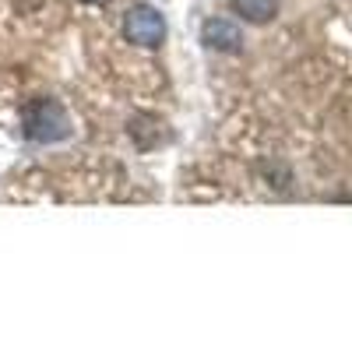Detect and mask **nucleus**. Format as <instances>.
Returning <instances> with one entry per match:
<instances>
[{
    "label": "nucleus",
    "instance_id": "obj_1",
    "mask_svg": "<svg viewBox=\"0 0 352 352\" xmlns=\"http://www.w3.org/2000/svg\"><path fill=\"white\" fill-rule=\"evenodd\" d=\"M25 134L32 141L53 144V141L71 134V116L56 99H39V102H32L25 109Z\"/></svg>",
    "mask_w": 352,
    "mask_h": 352
},
{
    "label": "nucleus",
    "instance_id": "obj_2",
    "mask_svg": "<svg viewBox=\"0 0 352 352\" xmlns=\"http://www.w3.org/2000/svg\"><path fill=\"white\" fill-rule=\"evenodd\" d=\"M124 39L141 50H159L166 43V18L155 8L134 4L124 18Z\"/></svg>",
    "mask_w": 352,
    "mask_h": 352
},
{
    "label": "nucleus",
    "instance_id": "obj_3",
    "mask_svg": "<svg viewBox=\"0 0 352 352\" xmlns=\"http://www.w3.org/2000/svg\"><path fill=\"white\" fill-rule=\"evenodd\" d=\"M201 39L208 50H219V53H240L243 50V32L236 21L229 18H208L201 28Z\"/></svg>",
    "mask_w": 352,
    "mask_h": 352
},
{
    "label": "nucleus",
    "instance_id": "obj_4",
    "mask_svg": "<svg viewBox=\"0 0 352 352\" xmlns=\"http://www.w3.org/2000/svg\"><path fill=\"white\" fill-rule=\"evenodd\" d=\"M229 4L243 21H254V25H268L278 14V0H229Z\"/></svg>",
    "mask_w": 352,
    "mask_h": 352
},
{
    "label": "nucleus",
    "instance_id": "obj_5",
    "mask_svg": "<svg viewBox=\"0 0 352 352\" xmlns=\"http://www.w3.org/2000/svg\"><path fill=\"white\" fill-rule=\"evenodd\" d=\"M11 4H14L21 14H28V11H39V8H43V0H11Z\"/></svg>",
    "mask_w": 352,
    "mask_h": 352
},
{
    "label": "nucleus",
    "instance_id": "obj_6",
    "mask_svg": "<svg viewBox=\"0 0 352 352\" xmlns=\"http://www.w3.org/2000/svg\"><path fill=\"white\" fill-rule=\"evenodd\" d=\"M85 4H106V0H85Z\"/></svg>",
    "mask_w": 352,
    "mask_h": 352
}]
</instances>
